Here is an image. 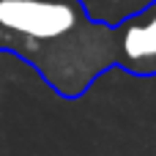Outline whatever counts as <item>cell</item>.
Instances as JSON below:
<instances>
[{
    "label": "cell",
    "mask_w": 156,
    "mask_h": 156,
    "mask_svg": "<svg viewBox=\"0 0 156 156\" xmlns=\"http://www.w3.org/2000/svg\"><path fill=\"white\" fill-rule=\"evenodd\" d=\"M25 60L60 99H82L110 69L156 77V0L118 25L82 0H0V55Z\"/></svg>",
    "instance_id": "1"
}]
</instances>
